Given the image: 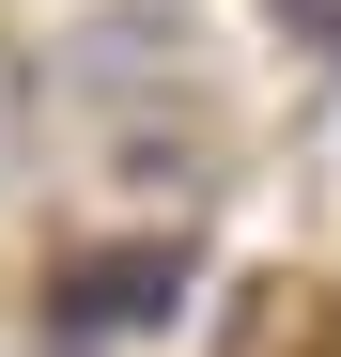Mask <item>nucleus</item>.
I'll use <instances>...</instances> for the list:
<instances>
[{
  "label": "nucleus",
  "mask_w": 341,
  "mask_h": 357,
  "mask_svg": "<svg viewBox=\"0 0 341 357\" xmlns=\"http://www.w3.org/2000/svg\"><path fill=\"white\" fill-rule=\"evenodd\" d=\"M187 311V233H109V249H63L47 264V342L63 357H93V342H125V326H170Z\"/></svg>",
  "instance_id": "nucleus-1"
},
{
  "label": "nucleus",
  "mask_w": 341,
  "mask_h": 357,
  "mask_svg": "<svg viewBox=\"0 0 341 357\" xmlns=\"http://www.w3.org/2000/svg\"><path fill=\"white\" fill-rule=\"evenodd\" d=\"M63 78L109 93V109H140V93H187V16L170 0H109V16L63 31Z\"/></svg>",
  "instance_id": "nucleus-2"
},
{
  "label": "nucleus",
  "mask_w": 341,
  "mask_h": 357,
  "mask_svg": "<svg viewBox=\"0 0 341 357\" xmlns=\"http://www.w3.org/2000/svg\"><path fill=\"white\" fill-rule=\"evenodd\" d=\"M202 171H217V140H202L187 109H170V93H140V109H109V187H125V202H187Z\"/></svg>",
  "instance_id": "nucleus-3"
},
{
  "label": "nucleus",
  "mask_w": 341,
  "mask_h": 357,
  "mask_svg": "<svg viewBox=\"0 0 341 357\" xmlns=\"http://www.w3.org/2000/svg\"><path fill=\"white\" fill-rule=\"evenodd\" d=\"M310 326H326L310 280H248L233 311H217V357H310Z\"/></svg>",
  "instance_id": "nucleus-4"
},
{
  "label": "nucleus",
  "mask_w": 341,
  "mask_h": 357,
  "mask_svg": "<svg viewBox=\"0 0 341 357\" xmlns=\"http://www.w3.org/2000/svg\"><path fill=\"white\" fill-rule=\"evenodd\" d=\"M264 16H279V31H295V47H310V63H341V0H264Z\"/></svg>",
  "instance_id": "nucleus-5"
},
{
  "label": "nucleus",
  "mask_w": 341,
  "mask_h": 357,
  "mask_svg": "<svg viewBox=\"0 0 341 357\" xmlns=\"http://www.w3.org/2000/svg\"><path fill=\"white\" fill-rule=\"evenodd\" d=\"M0 171H16V93H0Z\"/></svg>",
  "instance_id": "nucleus-6"
},
{
  "label": "nucleus",
  "mask_w": 341,
  "mask_h": 357,
  "mask_svg": "<svg viewBox=\"0 0 341 357\" xmlns=\"http://www.w3.org/2000/svg\"><path fill=\"white\" fill-rule=\"evenodd\" d=\"M326 357H341V295H326Z\"/></svg>",
  "instance_id": "nucleus-7"
}]
</instances>
